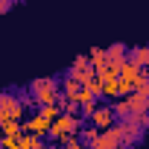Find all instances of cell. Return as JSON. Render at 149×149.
<instances>
[{
	"label": "cell",
	"mask_w": 149,
	"mask_h": 149,
	"mask_svg": "<svg viewBox=\"0 0 149 149\" xmlns=\"http://www.w3.org/2000/svg\"><path fill=\"white\" fill-rule=\"evenodd\" d=\"M88 149H120V132H117L114 126H108L105 132H100V137H97Z\"/></svg>",
	"instance_id": "8992f818"
},
{
	"label": "cell",
	"mask_w": 149,
	"mask_h": 149,
	"mask_svg": "<svg viewBox=\"0 0 149 149\" xmlns=\"http://www.w3.org/2000/svg\"><path fill=\"white\" fill-rule=\"evenodd\" d=\"M0 146L3 149H18V137H0Z\"/></svg>",
	"instance_id": "e0dca14e"
},
{
	"label": "cell",
	"mask_w": 149,
	"mask_h": 149,
	"mask_svg": "<svg viewBox=\"0 0 149 149\" xmlns=\"http://www.w3.org/2000/svg\"><path fill=\"white\" fill-rule=\"evenodd\" d=\"M82 126H85V123H82L79 117L58 114V117L50 123V143H56V140H61V137H67V134H76Z\"/></svg>",
	"instance_id": "7a4b0ae2"
},
{
	"label": "cell",
	"mask_w": 149,
	"mask_h": 149,
	"mask_svg": "<svg viewBox=\"0 0 149 149\" xmlns=\"http://www.w3.org/2000/svg\"><path fill=\"white\" fill-rule=\"evenodd\" d=\"M18 105H21V102H18L15 94H0V123H6Z\"/></svg>",
	"instance_id": "ba28073f"
},
{
	"label": "cell",
	"mask_w": 149,
	"mask_h": 149,
	"mask_svg": "<svg viewBox=\"0 0 149 149\" xmlns=\"http://www.w3.org/2000/svg\"><path fill=\"white\" fill-rule=\"evenodd\" d=\"M88 64H91L94 70L105 64V53H102V47H94V50H88Z\"/></svg>",
	"instance_id": "8fae6325"
},
{
	"label": "cell",
	"mask_w": 149,
	"mask_h": 149,
	"mask_svg": "<svg viewBox=\"0 0 149 149\" xmlns=\"http://www.w3.org/2000/svg\"><path fill=\"white\" fill-rule=\"evenodd\" d=\"M126 61H132L134 67L146 70V64H149V50H146V47H132V50L126 53Z\"/></svg>",
	"instance_id": "9c48e42d"
},
{
	"label": "cell",
	"mask_w": 149,
	"mask_h": 149,
	"mask_svg": "<svg viewBox=\"0 0 149 149\" xmlns=\"http://www.w3.org/2000/svg\"><path fill=\"white\" fill-rule=\"evenodd\" d=\"M41 149H58V146H56V143H47V140H44V143H41Z\"/></svg>",
	"instance_id": "ffe728a7"
},
{
	"label": "cell",
	"mask_w": 149,
	"mask_h": 149,
	"mask_svg": "<svg viewBox=\"0 0 149 149\" xmlns=\"http://www.w3.org/2000/svg\"><path fill=\"white\" fill-rule=\"evenodd\" d=\"M88 123L97 129V132H105L108 126H114V114H111V105H97L94 114L88 117Z\"/></svg>",
	"instance_id": "5b68a950"
},
{
	"label": "cell",
	"mask_w": 149,
	"mask_h": 149,
	"mask_svg": "<svg viewBox=\"0 0 149 149\" xmlns=\"http://www.w3.org/2000/svg\"><path fill=\"white\" fill-rule=\"evenodd\" d=\"M82 91H88V94H91L94 100H102V82H100L97 76H94V79H91L88 85H82Z\"/></svg>",
	"instance_id": "9a60e30c"
},
{
	"label": "cell",
	"mask_w": 149,
	"mask_h": 149,
	"mask_svg": "<svg viewBox=\"0 0 149 149\" xmlns=\"http://www.w3.org/2000/svg\"><path fill=\"white\" fill-rule=\"evenodd\" d=\"M9 9H12V3H9V0H0V15H6Z\"/></svg>",
	"instance_id": "d6986e66"
},
{
	"label": "cell",
	"mask_w": 149,
	"mask_h": 149,
	"mask_svg": "<svg viewBox=\"0 0 149 149\" xmlns=\"http://www.w3.org/2000/svg\"><path fill=\"white\" fill-rule=\"evenodd\" d=\"M0 149H3V146H0Z\"/></svg>",
	"instance_id": "cb8c5ba5"
},
{
	"label": "cell",
	"mask_w": 149,
	"mask_h": 149,
	"mask_svg": "<svg viewBox=\"0 0 149 149\" xmlns=\"http://www.w3.org/2000/svg\"><path fill=\"white\" fill-rule=\"evenodd\" d=\"M102 53H105V64H117V67H120V64L126 61V44H120V41H117V44H108Z\"/></svg>",
	"instance_id": "52a82bcc"
},
{
	"label": "cell",
	"mask_w": 149,
	"mask_h": 149,
	"mask_svg": "<svg viewBox=\"0 0 149 149\" xmlns=\"http://www.w3.org/2000/svg\"><path fill=\"white\" fill-rule=\"evenodd\" d=\"M123 102H126V111L129 114H146L149 111V88H140V91L123 97Z\"/></svg>",
	"instance_id": "3957f363"
},
{
	"label": "cell",
	"mask_w": 149,
	"mask_h": 149,
	"mask_svg": "<svg viewBox=\"0 0 149 149\" xmlns=\"http://www.w3.org/2000/svg\"><path fill=\"white\" fill-rule=\"evenodd\" d=\"M67 76H70L73 82H79V88H82V85H88V82L94 79V67H91V64H85V67H70Z\"/></svg>",
	"instance_id": "30bf717a"
},
{
	"label": "cell",
	"mask_w": 149,
	"mask_h": 149,
	"mask_svg": "<svg viewBox=\"0 0 149 149\" xmlns=\"http://www.w3.org/2000/svg\"><path fill=\"white\" fill-rule=\"evenodd\" d=\"M0 129H3V137H21V123H15V120L0 123Z\"/></svg>",
	"instance_id": "5bb4252c"
},
{
	"label": "cell",
	"mask_w": 149,
	"mask_h": 149,
	"mask_svg": "<svg viewBox=\"0 0 149 149\" xmlns=\"http://www.w3.org/2000/svg\"><path fill=\"white\" fill-rule=\"evenodd\" d=\"M38 114H41L47 123H53V120L58 117V108H56V105H41V108H38Z\"/></svg>",
	"instance_id": "2e32d148"
},
{
	"label": "cell",
	"mask_w": 149,
	"mask_h": 149,
	"mask_svg": "<svg viewBox=\"0 0 149 149\" xmlns=\"http://www.w3.org/2000/svg\"><path fill=\"white\" fill-rule=\"evenodd\" d=\"M88 64V56H76V58H73V67H85Z\"/></svg>",
	"instance_id": "ac0fdd59"
},
{
	"label": "cell",
	"mask_w": 149,
	"mask_h": 149,
	"mask_svg": "<svg viewBox=\"0 0 149 149\" xmlns=\"http://www.w3.org/2000/svg\"><path fill=\"white\" fill-rule=\"evenodd\" d=\"M56 97H58V82L53 76H41V79L29 82V100H32V105H38V108L41 105H53Z\"/></svg>",
	"instance_id": "6da1fadb"
},
{
	"label": "cell",
	"mask_w": 149,
	"mask_h": 149,
	"mask_svg": "<svg viewBox=\"0 0 149 149\" xmlns=\"http://www.w3.org/2000/svg\"><path fill=\"white\" fill-rule=\"evenodd\" d=\"M82 149H88V146H82Z\"/></svg>",
	"instance_id": "603a6c76"
},
{
	"label": "cell",
	"mask_w": 149,
	"mask_h": 149,
	"mask_svg": "<svg viewBox=\"0 0 149 149\" xmlns=\"http://www.w3.org/2000/svg\"><path fill=\"white\" fill-rule=\"evenodd\" d=\"M41 143H44V140L35 137V134H21V137H18V146H21V149H41Z\"/></svg>",
	"instance_id": "4fadbf2b"
},
{
	"label": "cell",
	"mask_w": 149,
	"mask_h": 149,
	"mask_svg": "<svg viewBox=\"0 0 149 149\" xmlns=\"http://www.w3.org/2000/svg\"><path fill=\"white\" fill-rule=\"evenodd\" d=\"M21 134H35V137H41V140H44V137L50 134V123L35 111V114H29V120H24V123H21Z\"/></svg>",
	"instance_id": "277c9868"
},
{
	"label": "cell",
	"mask_w": 149,
	"mask_h": 149,
	"mask_svg": "<svg viewBox=\"0 0 149 149\" xmlns=\"http://www.w3.org/2000/svg\"><path fill=\"white\" fill-rule=\"evenodd\" d=\"M9 3H12V6H15V3H21V0H9Z\"/></svg>",
	"instance_id": "44dd1931"
},
{
	"label": "cell",
	"mask_w": 149,
	"mask_h": 149,
	"mask_svg": "<svg viewBox=\"0 0 149 149\" xmlns=\"http://www.w3.org/2000/svg\"><path fill=\"white\" fill-rule=\"evenodd\" d=\"M102 97H105V100H120V85H117V79L102 82Z\"/></svg>",
	"instance_id": "7c38bea8"
},
{
	"label": "cell",
	"mask_w": 149,
	"mask_h": 149,
	"mask_svg": "<svg viewBox=\"0 0 149 149\" xmlns=\"http://www.w3.org/2000/svg\"><path fill=\"white\" fill-rule=\"evenodd\" d=\"M0 137H3V129H0Z\"/></svg>",
	"instance_id": "7402d4cb"
}]
</instances>
